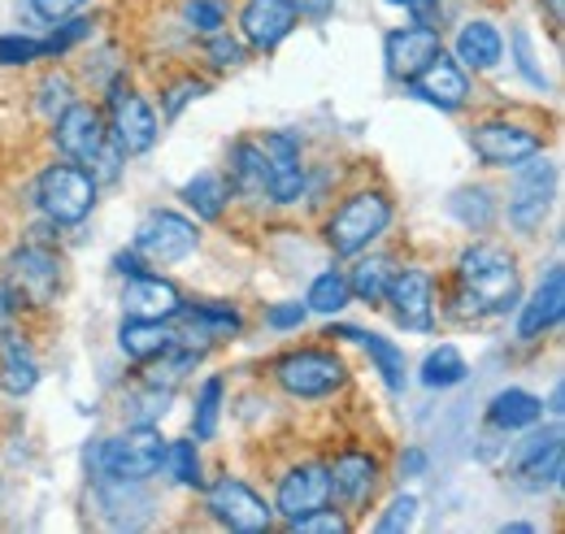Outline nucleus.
<instances>
[{"instance_id":"1","label":"nucleus","mask_w":565,"mask_h":534,"mask_svg":"<svg viewBox=\"0 0 565 534\" xmlns=\"http://www.w3.org/2000/svg\"><path fill=\"white\" fill-rule=\"evenodd\" d=\"M457 282L479 296V305L488 309V318H500V313L518 309V300H522L518 261L500 244H470L457 257Z\"/></svg>"},{"instance_id":"2","label":"nucleus","mask_w":565,"mask_h":534,"mask_svg":"<svg viewBox=\"0 0 565 534\" xmlns=\"http://www.w3.org/2000/svg\"><path fill=\"white\" fill-rule=\"evenodd\" d=\"M166 435L152 421H131L122 435L96 448V478L100 482H148L166 466Z\"/></svg>"},{"instance_id":"3","label":"nucleus","mask_w":565,"mask_h":534,"mask_svg":"<svg viewBox=\"0 0 565 534\" xmlns=\"http://www.w3.org/2000/svg\"><path fill=\"white\" fill-rule=\"evenodd\" d=\"M96 192H100V183H96V174L87 165L53 161L35 179V209L44 213L49 226H78L92 213Z\"/></svg>"},{"instance_id":"4","label":"nucleus","mask_w":565,"mask_h":534,"mask_svg":"<svg viewBox=\"0 0 565 534\" xmlns=\"http://www.w3.org/2000/svg\"><path fill=\"white\" fill-rule=\"evenodd\" d=\"M66 287V261L49 244H22L4 261V291L18 300V309H49L57 305Z\"/></svg>"},{"instance_id":"5","label":"nucleus","mask_w":565,"mask_h":534,"mask_svg":"<svg viewBox=\"0 0 565 534\" xmlns=\"http://www.w3.org/2000/svg\"><path fill=\"white\" fill-rule=\"evenodd\" d=\"M392 217H396V204L387 192H379V188L353 192L327 217V244H331L335 257H356L392 226Z\"/></svg>"},{"instance_id":"6","label":"nucleus","mask_w":565,"mask_h":534,"mask_svg":"<svg viewBox=\"0 0 565 534\" xmlns=\"http://www.w3.org/2000/svg\"><path fill=\"white\" fill-rule=\"evenodd\" d=\"M275 383L291 400H327L349 383V365L331 348H296L275 361Z\"/></svg>"},{"instance_id":"7","label":"nucleus","mask_w":565,"mask_h":534,"mask_svg":"<svg viewBox=\"0 0 565 534\" xmlns=\"http://www.w3.org/2000/svg\"><path fill=\"white\" fill-rule=\"evenodd\" d=\"M131 248L148 266H179L201 248V231H196L192 217H183L174 209H152L136 226V244Z\"/></svg>"},{"instance_id":"8","label":"nucleus","mask_w":565,"mask_h":534,"mask_svg":"<svg viewBox=\"0 0 565 534\" xmlns=\"http://www.w3.org/2000/svg\"><path fill=\"white\" fill-rule=\"evenodd\" d=\"M105 131H109V143L122 157H140V152H148L157 143L161 122H157L152 105L143 100L131 83H114V92L105 100Z\"/></svg>"},{"instance_id":"9","label":"nucleus","mask_w":565,"mask_h":534,"mask_svg":"<svg viewBox=\"0 0 565 534\" xmlns=\"http://www.w3.org/2000/svg\"><path fill=\"white\" fill-rule=\"evenodd\" d=\"M518 179H513V192H509V226L518 235H535L553 209V196H557V165L535 152L531 161L513 165Z\"/></svg>"},{"instance_id":"10","label":"nucleus","mask_w":565,"mask_h":534,"mask_svg":"<svg viewBox=\"0 0 565 534\" xmlns=\"http://www.w3.org/2000/svg\"><path fill=\"white\" fill-rule=\"evenodd\" d=\"M205 513H210L217 526L235 534H266L275 526V509L239 478H217L205 487Z\"/></svg>"},{"instance_id":"11","label":"nucleus","mask_w":565,"mask_h":534,"mask_svg":"<svg viewBox=\"0 0 565 534\" xmlns=\"http://www.w3.org/2000/svg\"><path fill=\"white\" fill-rule=\"evenodd\" d=\"M470 148L483 165L492 170H513L522 161H531L535 152H544V135L522 127V122H509V118H488L470 131Z\"/></svg>"},{"instance_id":"12","label":"nucleus","mask_w":565,"mask_h":534,"mask_svg":"<svg viewBox=\"0 0 565 534\" xmlns=\"http://www.w3.org/2000/svg\"><path fill=\"white\" fill-rule=\"evenodd\" d=\"M331 504V478L322 461H300L279 478V491H275V513L282 522H300L318 509Z\"/></svg>"},{"instance_id":"13","label":"nucleus","mask_w":565,"mask_h":534,"mask_svg":"<svg viewBox=\"0 0 565 534\" xmlns=\"http://www.w3.org/2000/svg\"><path fill=\"white\" fill-rule=\"evenodd\" d=\"M526 430H531V426H526ZM562 469H565V444H562V426H557V421L544 426V430H531V435L518 444V452H513V473H518L526 487H535V491L557 487V482H562Z\"/></svg>"},{"instance_id":"14","label":"nucleus","mask_w":565,"mask_h":534,"mask_svg":"<svg viewBox=\"0 0 565 534\" xmlns=\"http://www.w3.org/2000/svg\"><path fill=\"white\" fill-rule=\"evenodd\" d=\"M105 109L100 105H83L74 100L66 114L53 118V143L66 161H78V165H92V157L105 148Z\"/></svg>"},{"instance_id":"15","label":"nucleus","mask_w":565,"mask_h":534,"mask_svg":"<svg viewBox=\"0 0 565 534\" xmlns=\"http://www.w3.org/2000/svg\"><path fill=\"white\" fill-rule=\"evenodd\" d=\"M383 305H392L396 327L426 334L435 327V278L426 269H401V274H392Z\"/></svg>"},{"instance_id":"16","label":"nucleus","mask_w":565,"mask_h":534,"mask_svg":"<svg viewBox=\"0 0 565 534\" xmlns=\"http://www.w3.org/2000/svg\"><path fill=\"white\" fill-rule=\"evenodd\" d=\"M266 157V201L296 204L305 196V161H300V139L287 131H270L262 139Z\"/></svg>"},{"instance_id":"17","label":"nucleus","mask_w":565,"mask_h":534,"mask_svg":"<svg viewBox=\"0 0 565 534\" xmlns=\"http://www.w3.org/2000/svg\"><path fill=\"white\" fill-rule=\"evenodd\" d=\"M296 22H300V13L291 0H244V9H239V35L253 53H275L296 31Z\"/></svg>"},{"instance_id":"18","label":"nucleus","mask_w":565,"mask_h":534,"mask_svg":"<svg viewBox=\"0 0 565 534\" xmlns=\"http://www.w3.org/2000/svg\"><path fill=\"white\" fill-rule=\"evenodd\" d=\"M327 478H331V504H340L344 513H361L379 491V457L356 452V448L340 452L327 466Z\"/></svg>"},{"instance_id":"19","label":"nucleus","mask_w":565,"mask_h":534,"mask_svg":"<svg viewBox=\"0 0 565 534\" xmlns=\"http://www.w3.org/2000/svg\"><path fill=\"white\" fill-rule=\"evenodd\" d=\"M444 53V40H439V31H430L423 22H414V26H401V31H392L387 35V44H383V57H387V74L396 78V83H409V78H418L435 57Z\"/></svg>"},{"instance_id":"20","label":"nucleus","mask_w":565,"mask_h":534,"mask_svg":"<svg viewBox=\"0 0 565 534\" xmlns=\"http://www.w3.org/2000/svg\"><path fill=\"white\" fill-rule=\"evenodd\" d=\"M409 87H414L418 100L435 105V109H444V114H452V109H461V105L470 100V78H466L461 62L448 57V53H439L418 78H409Z\"/></svg>"},{"instance_id":"21","label":"nucleus","mask_w":565,"mask_h":534,"mask_svg":"<svg viewBox=\"0 0 565 534\" xmlns=\"http://www.w3.org/2000/svg\"><path fill=\"white\" fill-rule=\"evenodd\" d=\"M522 313H518V339H540L544 331H553L565 313V269L553 266L540 287L531 291V300H518Z\"/></svg>"},{"instance_id":"22","label":"nucleus","mask_w":565,"mask_h":534,"mask_svg":"<svg viewBox=\"0 0 565 534\" xmlns=\"http://www.w3.org/2000/svg\"><path fill=\"white\" fill-rule=\"evenodd\" d=\"M122 305H127L131 318H161V322H174V313L183 309V296H179V287H174L170 278L143 269L136 278H127Z\"/></svg>"},{"instance_id":"23","label":"nucleus","mask_w":565,"mask_h":534,"mask_svg":"<svg viewBox=\"0 0 565 534\" xmlns=\"http://www.w3.org/2000/svg\"><path fill=\"white\" fill-rule=\"evenodd\" d=\"M35 383H40V356H35V348L22 334L9 331L0 339V387L13 400H22V396L35 392Z\"/></svg>"},{"instance_id":"24","label":"nucleus","mask_w":565,"mask_h":534,"mask_svg":"<svg viewBox=\"0 0 565 534\" xmlns=\"http://www.w3.org/2000/svg\"><path fill=\"white\" fill-rule=\"evenodd\" d=\"M226 183L235 196L248 201H266V157H262V139H235L226 152Z\"/></svg>"},{"instance_id":"25","label":"nucleus","mask_w":565,"mask_h":534,"mask_svg":"<svg viewBox=\"0 0 565 534\" xmlns=\"http://www.w3.org/2000/svg\"><path fill=\"white\" fill-rule=\"evenodd\" d=\"M452 57L461 62V70L483 74V70L500 66V57H504V40H500V31H495L488 18H475V22H466V26L457 31Z\"/></svg>"},{"instance_id":"26","label":"nucleus","mask_w":565,"mask_h":534,"mask_svg":"<svg viewBox=\"0 0 565 534\" xmlns=\"http://www.w3.org/2000/svg\"><path fill=\"white\" fill-rule=\"evenodd\" d=\"M540 417H544V400L535 392H526V387H504V392H495L492 400H488V421H492L495 430H504V435L540 426Z\"/></svg>"},{"instance_id":"27","label":"nucleus","mask_w":565,"mask_h":534,"mask_svg":"<svg viewBox=\"0 0 565 534\" xmlns=\"http://www.w3.org/2000/svg\"><path fill=\"white\" fill-rule=\"evenodd\" d=\"M174 343V327L170 322H161V318H122V327H118V348L131 356V361H157L166 348Z\"/></svg>"},{"instance_id":"28","label":"nucleus","mask_w":565,"mask_h":534,"mask_svg":"<svg viewBox=\"0 0 565 534\" xmlns=\"http://www.w3.org/2000/svg\"><path fill=\"white\" fill-rule=\"evenodd\" d=\"M327 334H340V339H356L365 352H370V361H374V370L383 374V383H387V392L392 396H401L405 392V352L392 343V339H383V334H370L361 331V327H331Z\"/></svg>"},{"instance_id":"29","label":"nucleus","mask_w":565,"mask_h":534,"mask_svg":"<svg viewBox=\"0 0 565 534\" xmlns=\"http://www.w3.org/2000/svg\"><path fill=\"white\" fill-rule=\"evenodd\" d=\"M183 204L201 217V222H217L222 213H226V204H231V183L222 179V174H213V170H201L196 179H188L183 183Z\"/></svg>"},{"instance_id":"30","label":"nucleus","mask_w":565,"mask_h":534,"mask_svg":"<svg viewBox=\"0 0 565 534\" xmlns=\"http://www.w3.org/2000/svg\"><path fill=\"white\" fill-rule=\"evenodd\" d=\"M448 213H452L466 231L483 235V231L495 226V196L488 188H457V192L448 196Z\"/></svg>"},{"instance_id":"31","label":"nucleus","mask_w":565,"mask_h":534,"mask_svg":"<svg viewBox=\"0 0 565 534\" xmlns=\"http://www.w3.org/2000/svg\"><path fill=\"white\" fill-rule=\"evenodd\" d=\"M392 261L387 257H361L344 278H349V291H353V300L361 305H383V296H387V282H392Z\"/></svg>"},{"instance_id":"32","label":"nucleus","mask_w":565,"mask_h":534,"mask_svg":"<svg viewBox=\"0 0 565 534\" xmlns=\"http://www.w3.org/2000/svg\"><path fill=\"white\" fill-rule=\"evenodd\" d=\"M349 305H353V291H349L344 269H327V274H318V278L309 282V296H305V309H309V313L335 318V313H344Z\"/></svg>"},{"instance_id":"33","label":"nucleus","mask_w":565,"mask_h":534,"mask_svg":"<svg viewBox=\"0 0 565 534\" xmlns=\"http://www.w3.org/2000/svg\"><path fill=\"white\" fill-rule=\"evenodd\" d=\"M222 392H226V383H222L217 374H210V378L201 383V392H196V408H192V435H196V444H210L213 435H217Z\"/></svg>"},{"instance_id":"34","label":"nucleus","mask_w":565,"mask_h":534,"mask_svg":"<svg viewBox=\"0 0 565 534\" xmlns=\"http://www.w3.org/2000/svg\"><path fill=\"white\" fill-rule=\"evenodd\" d=\"M466 378V356L452 348V343H439L435 352H426L423 361V383L426 387H457Z\"/></svg>"},{"instance_id":"35","label":"nucleus","mask_w":565,"mask_h":534,"mask_svg":"<svg viewBox=\"0 0 565 534\" xmlns=\"http://www.w3.org/2000/svg\"><path fill=\"white\" fill-rule=\"evenodd\" d=\"M179 487H205V466H201V444L196 439H174L166 444V466Z\"/></svg>"},{"instance_id":"36","label":"nucleus","mask_w":565,"mask_h":534,"mask_svg":"<svg viewBox=\"0 0 565 534\" xmlns=\"http://www.w3.org/2000/svg\"><path fill=\"white\" fill-rule=\"evenodd\" d=\"M226 22H231L226 0H183V26L188 31L213 35V31H226Z\"/></svg>"},{"instance_id":"37","label":"nucleus","mask_w":565,"mask_h":534,"mask_svg":"<svg viewBox=\"0 0 565 534\" xmlns=\"http://www.w3.org/2000/svg\"><path fill=\"white\" fill-rule=\"evenodd\" d=\"M205 92H210V83H205V78H196V74L174 78V83L161 92V118H166V122H174V118H179V114H183L192 100H201Z\"/></svg>"},{"instance_id":"38","label":"nucleus","mask_w":565,"mask_h":534,"mask_svg":"<svg viewBox=\"0 0 565 534\" xmlns=\"http://www.w3.org/2000/svg\"><path fill=\"white\" fill-rule=\"evenodd\" d=\"M74 100H78V96H74V83L66 78V74H44V78H40V96H35V105H40V114H44L49 122H53L57 114H66Z\"/></svg>"},{"instance_id":"39","label":"nucleus","mask_w":565,"mask_h":534,"mask_svg":"<svg viewBox=\"0 0 565 534\" xmlns=\"http://www.w3.org/2000/svg\"><path fill=\"white\" fill-rule=\"evenodd\" d=\"M92 35V18H62L57 31L44 40V57H66L78 40Z\"/></svg>"},{"instance_id":"40","label":"nucleus","mask_w":565,"mask_h":534,"mask_svg":"<svg viewBox=\"0 0 565 534\" xmlns=\"http://www.w3.org/2000/svg\"><path fill=\"white\" fill-rule=\"evenodd\" d=\"M44 57V40L35 35H0V66H31Z\"/></svg>"},{"instance_id":"41","label":"nucleus","mask_w":565,"mask_h":534,"mask_svg":"<svg viewBox=\"0 0 565 534\" xmlns=\"http://www.w3.org/2000/svg\"><path fill=\"white\" fill-rule=\"evenodd\" d=\"M296 534H349L353 531V522L340 513V509H318V513H309V517H300V522H287Z\"/></svg>"},{"instance_id":"42","label":"nucleus","mask_w":565,"mask_h":534,"mask_svg":"<svg viewBox=\"0 0 565 534\" xmlns=\"http://www.w3.org/2000/svg\"><path fill=\"white\" fill-rule=\"evenodd\" d=\"M414 517H418V500H414V495H396V500H392V504L379 513L374 531L401 534V531H409V526H414Z\"/></svg>"},{"instance_id":"43","label":"nucleus","mask_w":565,"mask_h":534,"mask_svg":"<svg viewBox=\"0 0 565 534\" xmlns=\"http://www.w3.org/2000/svg\"><path fill=\"white\" fill-rule=\"evenodd\" d=\"M205 53H210V62L217 70L244 66V44H239V40H231L226 31H213V35H205Z\"/></svg>"},{"instance_id":"44","label":"nucleus","mask_w":565,"mask_h":534,"mask_svg":"<svg viewBox=\"0 0 565 534\" xmlns=\"http://www.w3.org/2000/svg\"><path fill=\"white\" fill-rule=\"evenodd\" d=\"M305 318H309V309H305L300 300H287V305H270V309H266V327H270V331H300Z\"/></svg>"},{"instance_id":"45","label":"nucleus","mask_w":565,"mask_h":534,"mask_svg":"<svg viewBox=\"0 0 565 534\" xmlns=\"http://www.w3.org/2000/svg\"><path fill=\"white\" fill-rule=\"evenodd\" d=\"M87 0H31V9L40 13V18H49V22H62V18H74L78 9H83Z\"/></svg>"},{"instance_id":"46","label":"nucleus","mask_w":565,"mask_h":534,"mask_svg":"<svg viewBox=\"0 0 565 534\" xmlns=\"http://www.w3.org/2000/svg\"><path fill=\"white\" fill-rule=\"evenodd\" d=\"M13 318H18V300L4 291V282H0V339L13 331Z\"/></svg>"},{"instance_id":"47","label":"nucleus","mask_w":565,"mask_h":534,"mask_svg":"<svg viewBox=\"0 0 565 534\" xmlns=\"http://www.w3.org/2000/svg\"><path fill=\"white\" fill-rule=\"evenodd\" d=\"M114 269H118L122 278H136V274H143V257L136 248H131V253H118V257H114Z\"/></svg>"},{"instance_id":"48","label":"nucleus","mask_w":565,"mask_h":534,"mask_svg":"<svg viewBox=\"0 0 565 534\" xmlns=\"http://www.w3.org/2000/svg\"><path fill=\"white\" fill-rule=\"evenodd\" d=\"M291 4H296L300 18H327L335 9V0H291Z\"/></svg>"},{"instance_id":"49","label":"nucleus","mask_w":565,"mask_h":534,"mask_svg":"<svg viewBox=\"0 0 565 534\" xmlns=\"http://www.w3.org/2000/svg\"><path fill=\"white\" fill-rule=\"evenodd\" d=\"M401 473H409V478H423V473H426V452H423V448H409V452L401 457Z\"/></svg>"},{"instance_id":"50","label":"nucleus","mask_w":565,"mask_h":534,"mask_svg":"<svg viewBox=\"0 0 565 534\" xmlns=\"http://www.w3.org/2000/svg\"><path fill=\"white\" fill-rule=\"evenodd\" d=\"M548 413H553V417H562V413H565V404H562V383L553 387V400H548Z\"/></svg>"},{"instance_id":"51","label":"nucleus","mask_w":565,"mask_h":534,"mask_svg":"<svg viewBox=\"0 0 565 534\" xmlns=\"http://www.w3.org/2000/svg\"><path fill=\"white\" fill-rule=\"evenodd\" d=\"M548 18H553V22H562V18H565V4H562V0H548Z\"/></svg>"}]
</instances>
